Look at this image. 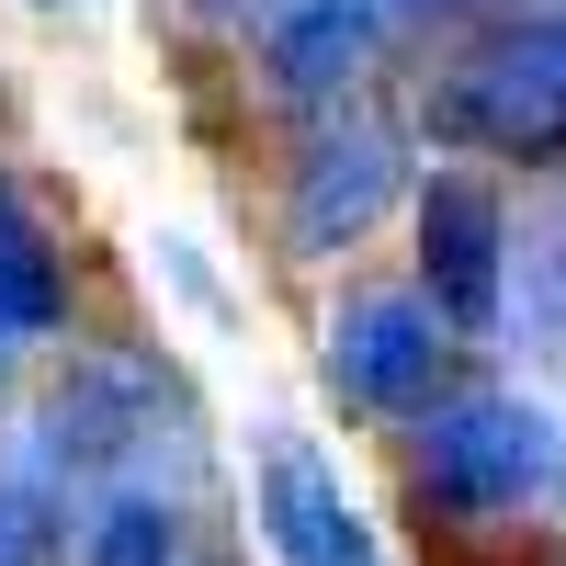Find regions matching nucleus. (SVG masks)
I'll return each instance as SVG.
<instances>
[{"instance_id": "f257e3e1", "label": "nucleus", "mask_w": 566, "mask_h": 566, "mask_svg": "<svg viewBox=\"0 0 566 566\" xmlns=\"http://www.w3.org/2000/svg\"><path fill=\"white\" fill-rule=\"evenodd\" d=\"M181 431V397L148 363H69V386L34 408L23 476L45 499H91L114 476H159V442Z\"/></svg>"}, {"instance_id": "f03ea898", "label": "nucleus", "mask_w": 566, "mask_h": 566, "mask_svg": "<svg viewBox=\"0 0 566 566\" xmlns=\"http://www.w3.org/2000/svg\"><path fill=\"white\" fill-rule=\"evenodd\" d=\"M431 125L476 159H566V12H522L476 34L431 91Z\"/></svg>"}, {"instance_id": "7ed1b4c3", "label": "nucleus", "mask_w": 566, "mask_h": 566, "mask_svg": "<svg viewBox=\"0 0 566 566\" xmlns=\"http://www.w3.org/2000/svg\"><path fill=\"white\" fill-rule=\"evenodd\" d=\"M566 476V431L555 408L510 397V386H476V397H442L419 419V488L464 522H522L533 499H555Z\"/></svg>"}, {"instance_id": "20e7f679", "label": "nucleus", "mask_w": 566, "mask_h": 566, "mask_svg": "<svg viewBox=\"0 0 566 566\" xmlns=\"http://www.w3.org/2000/svg\"><path fill=\"white\" fill-rule=\"evenodd\" d=\"M419 295L453 317V340H488L510 317V216L476 170L419 181Z\"/></svg>"}, {"instance_id": "39448f33", "label": "nucleus", "mask_w": 566, "mask_h": 566, "mask_svg": "<svg viewBox=\"0 0 566 566\" xmlns=\"http://www.w3.org/2000/svg\"><path fill=\"white\" fill-rule=\"evenodd\" d=\"M442 363H453V317L419 283H374L328 317V386L352 408H431Z\"/></svg>"}, {"instance_id": "423d86ee", "label": "nucleus", "mask_w": 566, "mask_h": 566, "mask_svg": "<svg viewBox=\"0 0 566 566\" xmlns=\"http://www.w3.org/2000/svg\"><path fill=\"white\" fill-rule=\"evenodd\" d=\"M397 136L374 125V114H340V125H317L306 136V159H295V193H283V227H295V250H352L374 216L397 205Z\"/></svg>"}, {"instance_id": "0eeeda50", "label": "nucleus", "mask_w": 566, "mask_h": 566, "mask_svg": "<svg viewBox=\"0 0 566 566\" xmlns=\"http://www.w3.org/2000/svg\"><path fill=\"white\" fill-rule=\"evenodd\" d=\"M261 533H272L283 566H386L374 522L340 488V464H317L306 442H272V464H261Z\"/></svg>"}, {"instance_id": "6e6552de", "label": "nucleus", "mask_w": 566, "mask_h": 566, "mask_svg": "<svg viewBox=\"0 0 566 566\" xmlns=\"http://www.w3.org/2000/svg\"><path fill=\"white\" fill-rule=\"evenodd\" d=\"M374 0H272L261 12V69L272 91H295V103H340L374 57Z\"/></svg>"}, {"instance_id": "1a4fd4ad", "label": "nucleus", "mask_w": 566, "mask_h": 566, "mask_svg": "<svg viewBox=\"0 0 566 566\" xmlns=\"http://www.w3.org/2000/svg\"><path fill=\"white\" fill-rule=\"evenodd\" d=\"M80 566H216L193 499L159 488V476H114L91 488V522H80Z\"/></svg>"}, {"instance_id": "9d476101", "label": "nucleus", "mask_w": 566, "mask_h": 566, "mask_svg": "<svg viewBox=\"0 0 566 566\" xmlns=\"http://www.w3.org/2000/svg\"><path fill=\"white\" fill-rule=\"evenodd\" d=\"M69 317V272H57V250H45V227L23 216V193L0 181V340H45V328Z\"/></svg>"}, {"instance_id": "9b49d317", "label": "nucleus", "mask_w": 566, "mask_h": 566, "mask_svg": "<svg viewBox=\"0 0 566 566\" xmlns=\"http://www.w3.org/2000/svg\"><path fill=\"white\" fill-rule=\"evenodd\" d=\"M510 261H522V317H533L544 340L566 352V205H555V216H544V227H533V239L510 250Z\"/></svg>"}, {"instance_id": "f8f14e48", "label": "nucleus", "mask_w": 566, "mask_h": 566, "mask_svg": "<svg viewBox=\"0 0 566 566\" xmlns=\"http://www.w3.org/2000/svg\"><path fill=\"white\" fill-rule=\"evenodd\" d=\"M57 522H69V499H45L34 476H0V566H45Z\"/></svg>"}, {"instance_id": "ddd939ff", "label": "nucleus", "mask_w": 566, "mask_h": 566, "mask_svg": "<svg viewBox=\"0 0 566 566\" xmlns=\"http://www.w3.org/2000/svg\"><path fill=\"white\" fill-rule=\"evenodd\" d=\"M442 0H374V23H431Z\"/></svg>"}, {"instance_id": "4468645a", "label": "nucleus", "mask_w": 566, "mask_h": 566, "mask_svg": "<svg viewBox=\"0 0 566 566\" xmlns=\"http://www.w3.org/2000/svg\"><path fill=\"white\" fill-rule=\"evenodd\" d=\"M0 374H12V340H0Z\"/></svg>"}]
</instances>
